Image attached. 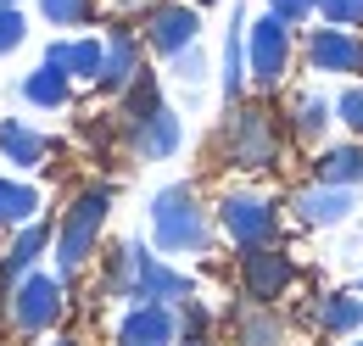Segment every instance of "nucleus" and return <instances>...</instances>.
Instances as JSON below:
<instances>
[{"instance_id":"obj_1","label":"nucleus","mask_w":363,"mask_h":346,"mask_svg":"<svg viewBox=\"0 0 363 346\" xmlns=\"http://www.w3.org/2000/svg\"><path fill=\"white\" fill-rule=\"evenodd\" d=\"M101 296L112 302H129V307H145V302H162V307H179L196 296V279L179 274L168 257H157L145 240H123L106 252V268H101Z\"/></svg>"},{"instance_id":"obj_2","label":"nucleus","mask_w":363,"mask_h":346,"mask_svg":"<svg viewBox=\"0 0 363 346\" xmlns=\"http://www.w3.org/2000/svg\"><path fill=\"white\" fill-rule=\"evenodd\" d=\"M213 207L196 196V184H162L151 196V252L157 257H201L213 246Z\"/></svg>"},{"instance_id":"obj_3","label":"nucleus","mask_w":363,"mask_h":346,"mask_svg":"<svg viewBox=\"0 0 363 346\" xmlns=\"http://www.w3.org/2000/svg\"><path fill=\"white\" fill-rule=\"evenodd\" d=\"M106 213H112V184H84V190L62 207L56 240H50V262H56V279H62V285H73V279L95 262Z\"/></svg>"},{"instance_id":"obj_4","label":"nucleus","mask_w":363,"mask_h":346,"mask_svg":"<svg viewBox=\"0 0 363 346\" xmlns=\"http://www.w3.org/2000/svg\"><path fill=\"white\" fill-rule=\"evenodd\" d=\"M279 118H274L263 101H235L224 112V129H218V157L224 168L240 173H269L279 168Z\"/></svg>"},{"instance_id":"obj_5","label":"nucleus","mask_w":363,"mask_h":346,"mask_svg":"<svg viewBox=\"0 0 363 346\" xmlns=\"http://www.w3.org/2000/svg\"><path fill=\"white\" fill-rule=\"evenodd\" d=\"M0 313H6V330L11 335H50L56 324H62V313H67V285L56 279V274H45V268H34V274H23L11 291H6V302H0Z\"/></svg>"},{"instance_id":"obj_6","label":"nucleus","mask_w":363,"mask_h":346,"mask_svg":"<svg viewBox=\"0 0 363 346\" xmlns=\"http://www.w3.org/2000/svg\"><path fill=\"white\" fill-rule=\"evenodd\" d=\"M213 223L229 235L235 252L274 246V240H279V201L263 196V190H224L218 207H213Z\"/></svg>"},{"instance_id":"obj_7","label":"nucleus","mask_w":363,"mask_h":346,"mask_svg":"<svg viewBox=\"0 0 363 346\" xmlns=\"http://www.w3.org/2000/svg\"><path fill=\"white\" fill-rule=\"evenodd\" d=\"M296 56V28H285L274 11H263L257 23H246V79L257 89H279Z\"/></svg>"},{"instance_id":"obj_8","label":"nucleus","mask_w":363,"mask_h":346,"mask_svg":"<svg viewBox=\"0 0 363 346\" xmlns=\"http://www.w3.org/2000/svg\"><path fill=\"white\" fill-rule=\"evenodd\" d=\"M235 274H240V296L257 307H274L279 296H291V285H296V257L274 240V246H252V252H240L235 262Z\"/></svg>"},{"instance_id":"obj_9","label":"nucleus","mask_w":363,"mask_h":346,"mask_svg":"<svg viewBox=\"0 0 363 346\" xmlns=\"http://www.w3.org/2000/svg\"><path fill=\"white\" fill-rule=\"evenodd\" d=\"M140 40H145L151 56L174 62L179 50L201 45V11H196L190 0H157V6H151V17L140 23Z\"/></svg>"},{"instance_id":"obj_10","label":"nucleus","mask_w":363,"mask_h":346,"mask_svg":"<svg viewBox=\"0 0 363 346\" xmlns=\"http://www.w3.org/2000/svg\"><path fill=\"white\" fill-rule=\"evenodd\" d=\"M302 56H308V67L313 73H352L363 79V28H313L308 40H302Z\"/></svg>"},{"instance_id":"obj_11","label":"nucleus","mask_w":363,"mask_h":346,"mask_svg":"<svg viewBox=\"0 0 363 346\" xmlns=\"http://www.w3.org/2000/svg\"><path fill=\"white\" fill-rule=\"evenodd\" d=\"M123 140H129V151H135L140 162H168L184 145V123H179V112L162 101V106H151L145 118H129V123H123Z\"/></svg>"},{"instance_id":"obj_12","label":"nucleus","mask_w":363,"mask_h":346,"mask_svg":"<svg viewBox=\"0 0 363 346\" xmlns=\"http://www.w3.org/2000/svg\"><path fill=\"white\" fill-rule=\"evenodd\" d=\"M106 56H101V84L106 95H123V89L135 84L140 73H145V40H140V28L129 23H118V28H106Z\"/></svg>"},{"instance_id":"obj_13","label":"nucleus","mask_w":363,"mask_h":346,"mask_svg":"<svg viewBox=\"0 0 363 346\" xmlns=\"http://www.w3.org/2000/svg\"><path fill=\"white\" fill-rule=\"evenodd\" d=\"M291 213L302 229H335V223H347V218L358 213V190H341V184H302L296 196H291Z\"/></svg>"},{"instance_id":"obj_14","label":"nucleus","mask_w":363,"mask_h":346,"mask_svg":"<svg viewBox=\"0 0 363 346\" xmlns=\"http://www.w3.org/2000/svg\"><path fill=\"white\" fill-rule=\"evenodd\" d=\"M118 346H179V307H129L118 318Z\"/></svg>"},{"instance_id":"obj_15","label":"nucleus","mask_w":363,"mask_h":346,"mask_svg":"<svg viewBox=\"0 0 363 346\" xmlns=\"http://www.w3.org/2000/svg\"><path fill=\"white\" fill-rule=\"evenodd\" d=\"M313 324H318V335H330V341L358 335L363 330V291H324L313 302Z\"/></svg>"},{"instance_id":"obj_16","label":"nucleus","mask_w":363,"mask_h":346,"mask_svg":"<svg viewBox=\"0 0 363 346\" xmlns=\"http://www.w3.org/2000/svg\"><path fill=\"white\" fill-rule=\"evenodd\" d=\"M50 157V140L34 123H17V118H0V162H11L17 173L40 168Z\"/></svg>"},{"instance_id":"obj_17","label":"nucleus","mask_w":363,"mask_h":346,"mask_svg":"<svg viewBox=\"0 0 363 346\" xmlns=\"http://www.w3.org/2000/svg\"><path fill=\"white\" fill-rule=\"evenodd\" d=\"M246 23H252L246 11H235V17H229L224 56H218V84H224V101H229V106H235V101L246 95V84H252V79H246Z\"/></svg>"},{"instance_id":"obj_18","label":"nucleus","mask_w":363,"mask_h":346,"mask_svg":"<svg viewBox=\"0 0 363 346\" xmlns=\"http://www.w3.org/2000/svg\"><path fill=\"white\" fill-rule=\"evenodd\" d=\"M313 179H318V184H341V190H358V184H363V140L324 145V151L313 157Z\"/></svg>"},{"instance_id":"obj_19","label":"nucleus","mask_w":363,"mask_h":346,"mask_svg":"<svg viewBox=\"0 0 363 346\" xmlns=\"http://www.w3.org/2000/svg\"><path fill=\"white\" fill-rule=\"evenodd\" d=\"M235 346H285V318L274 307L240 302L235 307Z\"/></svg>"},{"instance_id":"obj_20","label":"nucleus","mask_w":363,"mask_h":346,"mask_svg":"<svg viewBox=\"0 0 363 346\" xmlns=\"http://www.w3.org/2000/svg\"><path fill=\"white\" fill-rule=\"evenodd\" d=\"M330 123H335V101H330V95L308 89V95H296V101H291V140H302V145H318Z\"/></svg>"},{"instance_id":"obj_21","label":"nucleus","mask_w":363,"mask_h":346,"mask_svg":"<svg viewBox=\"0 0 363 346\" xmlns=\"http://www.w3.org/2000/svg\"><path fill=\"white\" fill-rule=\"evenodd\" d=\"M17 95H23L28 106H40V112H62V106L73 101V79H67L62 67H45V62H40V67L17 84Z\"/></svg>"},{"instance_id":"obj_22","label":"nucleus","mask_w":363,"mask_h":346,"mask_svg":"<svg viewBox=\"0 0 363 346\" xmlns=\"http://www.w3.org/2000/svg\"><path fill=\"white\" fill-rule=\"evenodd\" d=\"M40 190L28 184V179H17V173H0V229H23V223H34L40 218Z\"/></svg>"},{"instance_id":"obj_23","label":"nucleus","mask_w":363,"mask_h":346,"mask_svg":"<svg viewBox=\"0 0 363 346\" xmlns=\"http://www.w3.org/2000/svg\"><path fill=\"white\" fill-rule=\"evenodd\" d=\"M101 56H106V45L95 40H67V79L73 84H101Z\"/></svg>"},{"instance_id":"obj_24","label":"nucleus","mask_w":363,"mask_h":346,"mask_svg":"<svg viewBox=\"0 0 363 346\" xmlns=\"http://www.w3.org/2000/svg\"><path fill=\"white\" fill-rule=\"evenodd\" d=\"M95 11H101V0H40V17L56 28H84Z\"/></svg>"},{"instance_id":"obj_25","label":"nucleus","mask_w":363,"mask_h":346,"mask_svg":"<svg viewBox=\"0 0 363 346\" xmlns=\"http://www.w3.org/2000/svg\"><path fill=\"white\" fill-rule=\"evenodd\" d=\"M207 324H213V313H207V302H201V296L179 302V346H201Z\"/></svg>"},{"instance_id":"obj_26","label":"nucleus","mask_w":363,"mask_h":346,"mask_svg":"<svg viewBox=\"0 0 363 346\" xmlns=\"http://www.w3.org/2000/svg\"><path fill=\"white\" fill-rule=\"evenodd\" d=\"M335 123H347V134L363 140V79H352V84L335 95Z\"/></svg>"},{"instance_id":"obj_27","label":"nucleus","mask_w":363,"mask_h":346,"mask_svg":"<svg viewBox=\"0 0 363 346\" xmlns=\"http://www.w3.org/2000/svg\"><path fill=\"white\" fill-rule=\"evenodd\" d=\"M168 67H174V79H179V84H190V89H201V79L213 73V62H207V50H201V45L179 50V56H174Z\"/></svg>"},{"instance_id":"obj_28","label":"nucleus","mask_w":363,"mask_h":346,"mask_svg":"<svg viewBox=\"0 0 363 346\" xmlns=\"http://www.w3.org/2000/svg\"><path fill=\"white\" fill-rule=\"evenodd\" d=\"M23 40H28V17H23V6H0V56H11Z\"/></svg>"},{"instance_id":"obj_29","label":"nucleus","mask_w":363,"mask_h":346,"mask_svg":"<svg viewBox=\"0 0 363 346\" xmlns=\"http://www.w3.org/2000/svg\"><path fill=\"white\" fill-rule=\"evenodd\" d=\"M318 17L330 28H363V0H318Z\"/></svg>"},{"instance_id":"obj_30","label":"nucleus","mask_w":363,"mask_h":346,"mask_svg":"<svg viewBox=\"0 0 363 346\" xmlns=\"http://www.w3.org/2000/svg\"><path fill=\"white\" fill-rule=\"evenodd\" d=\"M269 11L285 23V28H302L308 17H318V0H269Z\"/></svg>"},{"instance_id":"obj_31","label":"nucleus","mask_w":363,"mask_h":346,"mask_svg":"<svg viewBox=\"0 0 363 346\" xmlns=\"http://www.w3.org/2000/svg\"><path fill=\"white\" fill-rule=\"evenodd\" d=\"M45 67H62V73H67V40H50L45 45Z\"/></svg>"},{"instance_id":"obj_32","label":"nucleus","mask_w":363,"mask_h":346,"mask_svg":"<svg viewBox=\"0 0 363 346\" xmlns=\"http://www.w3.org/2000/svg\"><path fill=\"white\" fill-rule=\"evenodd\" d=\"M45 346H79V341H73V335H56V341H45Z\"/></svg>"},{"instance_id":"obj_33","label":"nucleus","mask_w":363,"mask_h":346,"mask_svg":"<svg viewBox=\"0 0 363 346\" xmlns=\"http://www.w3.org/2000/svg\"><path fill=\"white\" fill-rule=\"evenodd\" d=\"M190 6H196V11H201V6H218V0H190Z\"/></svg>"},{"instance_id":"obj_34","label":"nucleus","mask_w":363,"mask_h":346,"mask_svg":"<svg viewBox=\"0 0 363 346\" xmlns=\"http://www.w3.org/2000/svg\"><path fill=\"white\" fill-rule=\"evenodd\" d=\"M0 6H23V0H0Z\"/></svg>"},{"instance_id":"obj_35","label":"nucleus","mask_w":363,"mask_h":346,"mask_svg":"<svg viewBox=\"0 0 363 346\" xmlns=\"http://www.w3.org/2000/svg\"><path fill=\"white\" fill-rule=\"evenodd\" d=\"M341 346H363V341H341Z\"/></svg>"},{"instance_id":"obj_36","label":"nucleus","mask_w":363,"mask_h":346,"mask_svg":"<svg viewBox=\"0 0 363 346\" xmlns=\"http://www.w3.org/2000/svg\"><path fill=\"white\" fill-rule=\"evenodd\" d=\"M358 291H363V279H358Z\"/></svg>"}]
</instances>
